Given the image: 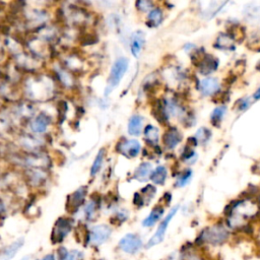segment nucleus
Returning a JSON list of instances; mask_svg holds the SVG:
<instances>
[{
    "label": "nucleus",
    "instance_id": "f257e3e1",
    "mask_svg": "<svg viewBox=\"0 0 260 260\" xmlns=\"http://www.w3.org/2000/svg\"><path fill=\"white\" fill-rule=\"evenodd\" d=\"M259 212L257 203L251 201H240L234 203L227 215V227L231 229H239L246 225L247 221L254 218Z\"/></svg>",
    "mask_w": 260,
    "mask_h": 260
},
{
    "label": "nucleus",
    "instance_id": "f03ea898",
    "mask_svg": "<svg viewBox=\"0 0 260 260\" xmlns=\"http://www.w3.org/2000/svg\"><path fill=\"white\" fill-rule=\"evenodd\" d=\"M229 237H230V232L224 224H215L204 229L201 235L197 237L196 243L198 245L208 244L212 246H219L224 244Z\"/></svg>",
    "mask_w": 260,
    "mask_h": 260
},
{
    "label": "nucleus",
    "instance_id": "7ed1b4c3",
    "mask_svg": "<svg viewBox=\"0 0 260 260\" xmlns=\"http://www.w3.org/2000/svg\"><path fill=\"white\" fill-rule=\"evenodd\" d=\"M129 67V60L126 57H119L115 60V62L113 63L109 78L107 80V87L105 90V95L108 96L111 94L112 91L117 87L121 81L123 80L125 73L127 72Z\"/></svg>",
    "mask_w": 260,
    "mask_h": 260
},
{
    "label": "nucleus",
    "instance_id": "20e7f679",
    "mask_svg": "<svg viewBox=\"0 0 260 260\" xmlns=\"http://www.w3.org/2000/svg\"><path fill=\"white\" fill-rule=\"evenodd\" d=\"M178 209H179V206L178 205L177 206H174L170 210V212L168 213V215L166 216V218L160 223V225H159V227L157 229L156 233L154 234V236H152L148 240V242L146 244V249H149L151 247H154V246L158 245V244H160L161 242H163V240L165 238V235H166V232H167V229H168V227H169V224L171 223V221L173 220V218L175 217V215L177 213Z\"/></svg>",
    "mask_w": 260,
    "mask_h": 260
},
{
    "label": "nucleus",
    "instance_id": "39448f33",
    "mask_svg": "<svg viewBox=\"0 0 260 260\" xmlns=\"http://www.w3.org/2000/svg\"><path fill=\"white\" fill-rule=\"evenodd\" d=\"M72 229V222L66 218H60L54 225L51 235V241L53 244L62 242L65 237L70 233Z\"/></svg>",
    "mask_w": 260,
    "mask_h": 260
},
{
    "label": "nucleus",
    "instance_id": "423d86ee",
    "mask_svg": "<svg viewBox=\"0 0 260 260\" xmlns=\"http://www.w3.org/2000/svg\"><path fill=\"white\" fill-rule=\"evenodd\" d=\"M112 230L109 226L107 225H97L90 229L88 233V242L91 245L99 246L104 244L110 238Z\"/></svg>",
    "mask_w": 260,
    "mask_h": 260
},
{
    "label": "nucleus",
    "instance_id": "0eeeda50",
    "mask_svg": "<svg viewBox=\"0 0 260 260\" xmlns=\"http://www.w3.org/2000/svg\"><path fill=\"white\" fill-rule=\"evenodd\" d=\"M120 249L128 254H135L143 248V240L136 234H126L119 242Z\"/></svg>",
    "mask_w": 260,
    "mask_h": 260
},
{
    "label": "nucleus",
    "instance_id": "6e6552de",
    "mask_svg": "<svg viewBox=\"0 0 260 260\" xmlns=\"http://www.w3.org/2000/svg\"><path fill=\"white\" fill-rule=\"evenodd\" d=\"M117 151L128 159L136 158L142 150V144L137 140H125L117 144Z\"/></svg>",
    "mask_w": 260,
    "mask_h": 260
},
{
    "label": "nucleus",
    "instance_id": "1a4fd4ad",
    "mask_svg": "<svg viewBox=\"0 0 260 260\" xmlns=\"http://www.w3.org/2000/svg\"><path fill=\"white\" fill-rule=\"evenodd\" d=\"M219 64V60L215 56L208 54H203L202 58L196 61L198 71L202 75H209L212 72H215L218 69Z\"/></svg>",
    "mask_w": 260,
    "mask_h": 260
},
{
    "label": "nucleus",
    "instance_id": "9d476101",
    "mask_svg": "<svg viewBox=\"0 0 260 260\" xmlns=\"http://www.w3.org/2000/svg\"><path fill=\"white\" fill-rule=\"evenodd\" d=\"M221 88L220 82L213 76H206L198 84V90L203 97H211L216 95Z\"/></svg>",
    "mask_w": 260,
    "mask_h": 260
},
{
    "label": "nucleus",
    "instance_id": "9b49d317",
    "mask_svg": "<svg viewBox=\"0 0 260 260\" xmlns=\"http://www.w3.org/2000/svg\"><path fill=\"white\" fill-rule=\"evenodd\" d=\"M182 141V134L176 128L167 130L163 136V144L167 149H174Z\"/></svg>",
    "mask_w": 260,
    "mask_h": 260
},
{
    "label": "nucleus",
    "instance_id": "f8f14e48",
    "mask_svg": "<svg viewBox=\"0 0 260 260\" xmlns=\"http://www.w3.org/2000/svg\"><path fill=\"white\" fill-rule=\"evenodd\" d=\"M144 42H145V37L144 32L142 30H137L135 32L130 39V51L131 54L135 57V58H139L143 49H144Z\"/></svg>",
    "mask_w": 260,
    "mask_h": 260
},
{
    "label": "nucleus",
    "instance_id": "ddd939ff",
    "mask_svg": "<svg viewBox=\"0 0 260 260\" xmlns=\"http://www.w3.org/2000/svg\"><path fill=\"white\" fill-rule=\"evenodd\" d=\"M144 118L142 115L140 114L132 115L128 121V127H127L128 134L131 136H140L144 130Z\"/></svg>",
    "mask_w": 260,
    "mask_h": 260
},
{
    "label": "nucleus",
    "instance_id": "4468645a",
    "mask_svg": "<svg viewBox=\"0 0 260 260\" xmlns=\"http://www.w3.org/2000/svg\"><path fill=\"white\" fill-rule=\"evenodd\" d=\"M87 193V186H82L78 190H75L69 197H68V205L69 209H76L79 208L85 202L86 196Z\"/></svg>",
    "mask_w": 260,
    "mask_h": 260
},
{
    "label": "nucleus",
    "instance_id": "2eb2a0df",
    "mask_svg": "<svg viewBox=\"0 0 260 260\" xmlns=\"http://www.w3.org/2000/svg\"><path fill=\"white\" fill-rule=\"evenodd\" d=\"M24 239H19L11 243L10 245L5 247L1 252H0V260H10L12 259L17 253L20 251V249L24 245Z\"/></svg>",
    "mask_w": 260,
    "mask_h": 260
},
{
    "label": "nucleus",
    "instance_id": "dca6fc26",
    "mask_svg": "<svg viewBox=\"0 0 260 260\" xmlns=\"http://www.w3.org/2000/svg\"><path fill=\"white\" fill-rule=\"evenodd\" d=\"M164 213H165V207L163 205L155 206L150 211L149 215L144 220L143 226L145 228H150L152 226H155L163 218Z\"/></svg>",
    "mask_w": 260,
    "mask_h": 260
},
{
    "label": "nucleus",
    "instance_id": "f3484780",
    "mask_svg": "<svg viewBox=\"0 0 260 260\" xmlns=\"http://www.w3.org/2000/svg\"><path fill=\"white\" fill-rule=\"evenodd\" d=\"M49 124H50L49 117L45 114H40L30 122V129L36 133H43L47 130Z\"/></svg>",
    "mask_w": 260,
    "mask_h": 260
},
{
    "label": "nucleus",
    "instance_id": "a211bd4d",
    "mask_svg": "<svg viewBox=\"0 0 260 260\" xmlns=\"http://www.w3.org/2000/svg\"><path fill=\"white\" fill-rule=\"evenodd\" d=\"M152 165L148 162H144V163H142L139 167L136 168V170L133 174V178L137 181H141V182H144V181H146L150 178V175L152 173Z\"/></svg>",
    "mask_w": 260,
    "mask_h": 260
},
{
    "label": "nucleus",
    "instance_id": "6ab92c4d",
    "mask_svg": "<svg viewBox=\"0 0 260 260\" xmlns=\"http://www.w3.org/2000/svg\"><path fill=\"white\" fill-rule=\"evenodd\" d=\"M216 47L220 50H234L235 39L228 33H222L219 35L216 41Z\"/></svg>",
    "mask_w": 260,
    "mask_h": 260
},
{
    "label": "nucleus",
    "instance_id": "aec40b11",
    "mask_svg": "<svg viewBox=\"0 0 260 260\" xmlns=\"http://www.w3.org/2000/svg\"><path fill=\"white\" fill-rule=\"evenodd\" d=\"M168 178V169L165 166H158L156 169L152 171L150 175V180L156 185H164Z\"/></svg>",
    "mask_w": 260,
    "mask_h": 260
},
{
    "label": "nucleus",
    "instance_id": "412c9836",
    "mask_svg": "<svg viewBox=\"0 0 260 260\" xmlns=\"http://www.w3.org/2000/svg\"><path fill=\"white\" fill-rule=\"evenodd\" d=\"M164 20V13L160 7H154L147 15V26L150 28H157L159 27Z\"/></svg>",
    "mask_w": 260,
    "mask_h": 260
},
{
    "label": "nucleus",
    "instance_id": "4be33fe9",
    "mask_svg": "<svg viewBox=\"0 0 260 260\" xmlns=\"http://www.w3.org/2000/svg\"><path fill=\"white\" fill-rule=\"evenodd\" d=\"M144 140L149 144L155 145L160 141V130L158 127L154 125H150V124L146 125L144 130Z\"/></svg>",
    "mask_w": 260,
    "mask_h": 260
},
{
    "label": "nucleus",
    "instance_id": "5701e85b",
    "mask_svg": "<svg viewBox=\"0 0 260 260\" xmlns=\"http://www.w3.org/2000/svg\"><path fill=\"white\" fill-rule=\"evenodd\" d=\"M227 107L225 105L222 106H218L217 108L213 109V111L210 114V122L213 126H217L219 127L220 124L222 123L223 119L226 116L227 113Z\"/></svg>",
    "mask_w": 260,
    "mask_h": 260
},
{
    "label": "nucleus",
    "instance_id": "b1692460",
    "mask_svg": "<svg viewBox=\"0 0 260 260\" xmlns=\"http://www.w3.org/2000/svg\"><path fill=\"white\" fill-rule=\"evenodd\" d=\"M58 253V260H82L83 253L76 250L67 251L65 247H60L57 251Z\"/></svg>",
    "mask_w": 260,
    "mask_h": 260
},
{
    "label": "nucleus",
    "instance_id": "393cba45",
    "mask_svg": "<svg viewBox=\"0 0 260 260\" xmlns=\"http://www.w3.org/2000/svg\"><path fill=\"white\" fill-rule=\"evenodd\" d=\"M104 161H105V148H102L99 150L98 155L96 156V158L93 162V165H91V167H90V176L91 177L96 176L100 172V170L102 169V167H103Z\"/></svg>",
    "mask_w": 260,
    "mask_h": 260
},
{
    "label": "nucleus",
    "instance_id": "a878e982",
    "mask_svg": "<svg viewBox=\"0 0 260 260\" xmlns=\"http://www.w3.org/2000/svg\"><path fill=\"white\" fill-rule=\"evenodd\" d=\"M194 139L196 140L197 144H206L211 139V131L206 127H202L195 132Z\"/></svg>",
    "mask_w": 260,
    "mask_h": 260
},
{
    "label": "nucleus",
    "instance_id": "bb28decb",
    "mask_svg": "<svg viewBox=\"0 0 260 260\" xmlns=\"http://www.w3.org/2000/svg\"><path fill=\"white\" fill-rule=\"evenodd\" d=\"M191 178H192L191 170L186 169L184 171H182L176 179V186L180 187V188L185 187L187 184H189V182L191 181Z\"/></svg>",
    "mask_w": 260,
    "mask_h": 260
},
{
    "label": "nucleus",
    "instance_id": "cd10ccee",
    "mask_svg": "<svg viewBox=\"0 0 260 260\" xmlns=\"http://www.w3.org/2000/svg\"><path fill=\"white\" fill-rule=\"evenodd\" d=\"M181 157H182V160L185 162V164H188V165L194 164L197 160V154L189 145H186L184 150L182 151Z\"/></svg>",
    "mask_w": 260,
    "mask_h": 260
},
{
    "label": "nucleus",
    "instance_id": "c85d7f7f",
    "mask_svg": "<svg viewBox=\"0 0 260 260\" xmlns=\"http://www.w3.org/2000/svg\"><path fill=\"white\" fill-rule=\"evenodd\" d=\"M259 14H260V7L259 6L250 3L245 7V15H246L247 19H251V20L258 19Z\"/></svg>",
    "mask_w": 260,
    "mask_h": 260
},
{
    "label": "nucleus",
    "instance_id": "c756f323",
    "mask_svg": "<svg viewBox=\"0 0 260 260\" xmlns=\"http://www.w3.org/2000/svg\"><path fill=\"white\" fill-rule=\"evenodd\" d=\"M97 210V205L95 202H89L85 207V217L87 221H91L94 219V215Z\"/></svg>",
    "mask_w": 260,
    "mask_h": 260
},
{
    "label": "nucleus",
    "instance_id": "7c9ffc66",
    "mask_svg": "<svg viewBox=\"0 0 260 260\" xmlns=\"http://www.w3.org/2000/svg\"><path fill=\"white\" fill-rule=\"evenodd\" d=\"M251 105V100L250 98H242L240 100H238V102L236 103V107H237V110L240 112H244L246 111Z\"/></svg>",
    "mask_w": 260,
    "mask_h": 260
},
{
    "label": "nucleus",
    "instance_id": "2f4dec72",
    "mask_svg": "<svg viewBox=\"0 0 260 260\" xmlns=\"http://www.w3.org/2000/svg\"><path fill=\"white\" fill-rule=\"evenodd\" d=\"M136 5H137V8L142 11H147V10L150 11L152 8H154L152 7V3L149 1H140L136 3Z\"/></svg>",
    "mask_w": 260,
    "mask_h": 260
},
{
    "label": "nucleus",
    "instance_id": "473e14b6",
    "mask_svg": "<svg viewBox=\"0 0 260 260\" xmlns=\"http://www.w3.org/2000/svg\"><path fill=\"white\" fill-rule=\"evenodd\" d=\"M253 100L254 101H259L260 100V87L255 90V93L253 94Z\"/></svg>",
    "mask_w": 260,
    "mask_h": 260
},
{
    "label": "nucleus",
    "instance_id": "72a5a7b5",
    "mask_svg": "<svg viewBox=\"0 0 260 260\" xmlns=\"http://www.w3.org/2000/svg\"><path fill=\"white\" fill-rule=\"evenodd\" d=\"M41 260H55V256L53 254H48V255H46L44 258H42Z\"/></svg>",
    "mask_w": 260,
    "mask_h": 260
},
{
    "label": "nucleus",
    "instance_id": "f704fd0d",
    "mask_svg": "<svg viewBox=\"0 0 260 260\" xmlns=\"http://www.w3.org/2000/svg\"><path fill=\"white\" fill-rule=\"evenodd\" d=\"M22 260H28V258H24V259H22Z\"/></svg>",
    "mask_w": 260,
    "mask_h": 260
},
{
    "label": "nucleus",
    "instance_id": "c9c22d12",
    "mask_svg": "<svg viewBox=\"0 0 260 260\" xmlns=\"http://www.w3.org/2000/svg\"><path fill=\"white\" fill-rule=\"evenodd\" d=\"M259 205H260V196H259Z\"/></svg>",
    "mask_w": 260,
    "mask_h": 260
}]
</instances>
